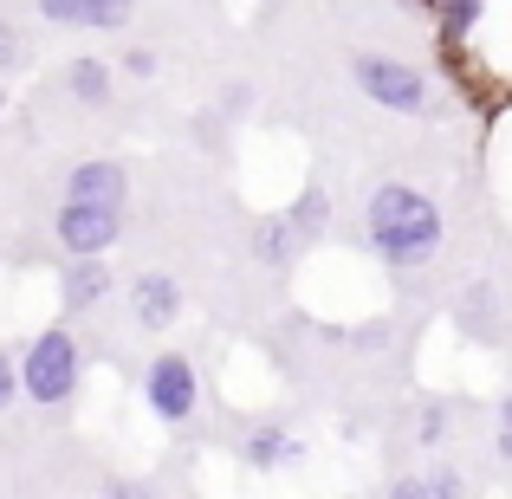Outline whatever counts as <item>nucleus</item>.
Listing matches in <instances>:
<instances>
[{
  "label": "nucleus",
  "instance_id": "1",
  "mask_svg": "<svg viewBox=\"0 0 512 499\" xmlns=\"http://www.w3.org/2000/svg\"><path fill=\"white\" fill-rule=\"evenodd\" d=\"M448 240V221H441V201L415 182H376L363 195V247L389 266V273H409V266H428Z\"/></svg>",
  "mask_w": 512,
  "mask_h": 499
},
{
  "label": "nucleus",
  "instance_id": "2",
  "mask_svg": "<svg viewBox=\"0 0 512 499\" xmlns=\"http://www.w3.org/2000/svg\"><path fill=\"white\" fill-rule=\"evenodd\" d=\"M78 383H85V344L72 337V325H46L26 337L20 350V396L33 409H72Z\"/></svg>",
  "mask_w": 512,
  "mask_h": 499
},
{
  "label": "nucleus",
  "instance_id": "3",
  "mask_svg": "<svg viewBox=\"0 0 512 499\" xmlns=\"http://www.w3.org/2000/svg\"><path fill=\"white\" fill-rule=\"evenodd\" d=\"M350 78H357V91L376 104V111H389V117H422V111H435V78H428L422 65H409V59H389V52H357V59H350Z\"/></svg>",
  "mask_w": 512,
  "mask_h": 499
},
{
  "label": "nucleus",
  "instance_id": "4",
  "mask_svg": "<svg viewBox=\"0 0 512 499\" xmlns=\"http://www.w3.org/2000/svg\"><path fill=\"white\" fill-rule=\"evenodd\" d=\"M143 409H150L163 428L195 422V409H201L195 357H182V350H156V357L143 363Z\"/></svg>",
  "mask_w": 512,
  "mask_h": 499
},
{
  "label": "nucleus",
  "instance_id": "5",
  "mask_svg": "<svg viewBox=\"0 0 512 499\" xmlns=\"http://www.w3.org/2000/svg\"><path fill=\"white\" fill-rule=\"evenodd\" d=\"M52 240H59V253H111L124 240V201L65 195V208L52 214Z\"/></svg>",
  "mask_w": 512,
  "mask_h": 499
},
{
  "label": "nucleus",
  "instance_id": "6",
  "mask_svg": "<svg viewBox=\"0 0 512 499\" xmlns=\"http://www.w3.org/2000/svg\"><path fill=\"white\" fill-rule=\"evenodd\" d=\"M104 299H111V266H104V253H65V266H59V312L78 318V312H98Z\"/></svg>",
  "mask_w": 512,
  "mask_h": 499
},
{
  "label": "nucleus",
  "instance_id": "7",
  "mask_svg": "<svg viewBox=\"0 0 512 499\" xmlns=\"http://www.w3.org/2000/svg\"><path fill=\"white\" fill-rule=\"evenodd\" d=\"M182 312H188V299H182V279L175 273H137L130 279V318H137V331H169Z\"/></svg>",
  "mask_w": 512,
  "mask_h": 499
},
{
  "label": "nucleus",
  "instance_id": "8",
  "mask_svg": "<svg viewBox=\"0 0 512 499\" xmlns=\"http://www.w3.org/2000/svg\"><path fill=\"white\" fill-rule=\"evenodd\" d=\"M299 461H305V441L286 422H253L240 435V467H253V474H286Z\"/></svg>",
  "mask_w": 512,
  "mask_h": 499
},
{
  "label": "nucleus",
  "instance_id": "9",
  "mask_svg": "<svg viewBox=\"0 0 512 499\" xmlns=\"http://www.w3.org/2000/svg\"><path fill=\"white\" fill-rule=\"evenodd\" d=\"M137 0H39V20L52 26H78V33H117L130 26Z\"/></svg>",
  "mask_w": 512,
  "mask_h": 499
},
{
  "label": "nucleus",
  "instance_id": "10",
  "mask_svg": "<svg viewBox=\"0 0 512 499\" xmlns=\"http://www.w3.org/2000/svg\"><path fill=\"white\" fill-rule=\"evenodd\" d=\"M65 195L78 201H130V169L117 156H85L65 169Z\"/></svg>",
  "mask_w": 512,
  "mask_h": 499
},
{
  "label": "nucleus",
  "instance_id": "11",
  "mask_svg": "<svg viewBox=\"0 0 512 499\" xmlns=\"http://www.w3.org/2000/svg\"><path fill=\"white\" fill-rule=\"evenodd\" d=\"M487 7H493V0H428L441 46H448V52L474 46V33H480V20H487Z\"/></svg>",
  "mask_w": 512,
  "mask_h": 499
},
{
  "label": "nucleus",
  "instance_id": "12",
  "mask_svg": "<svg viewBox=\"0 0 512 499\" xmlns=\"http://www.w3.org/2000/svg\"><path fill=\"white\" fill-rule=\"evenodd\" d=\"M253 253H260L266 266H279V273H286V266L305 253V240H299V227H292L286 214H260V221H253Z\"/></svg>",
  "mask_w": 512,
  "mask_h": 499
},
{
  "label": "nucleus",
  "instance_id": "13",
  "mask_svg": "<svg viewBox=\"0 0 512 499\" xmlns=\"http://www.w3.org/2000/svg\"><path fill=\"white\" fill-rule=\"evenodd\" d=\"M65 91H72V104H85V111H104V104H111V65L78 52V59L65 65Z\"/></svg>",
  "mask_w": 512,
  "mask_h": 499
},
{
  "label": "nucleus",
  "instance_id": "14",
  "mask_svg": "<svg viewBox=\"0 0 512 499\" xmlns=\"http://www.w3.org/2000/svg\"><path fill=\"white\" fill-rule=\"evenodd\" d=\"M286 221L299 227L305 247H312V240H325V234H331V188H325V182H305V188H299V201L286 208Z\"/></svg>",
  "mask_w": 512,
  "mask_h": 499
},
{
  "label": "nucleus",
  "instance_id": "15",
  "mask_svg": "<svg viewBox=\"0 0 512 499\" xmlns=\"http://www.w3.org/2000/svg\"><path fill=\"white\" fill-rule=\"evenodd\" d=\"M344 337H350L357 350H389V337H396V325H389V318H370V325H350Z\"/></svg>",
  "mask_w": 512,
  "mask_h": 499
},
{
  "label": "nucleus",
  "instance_id": "16",
  "mask_svg": "<svg viewBox=\"0 0 512 499\" xmlns=\"http://www.w3.org/2000/svg\"><path fill=\"white\" fill-rule=\"evenodd\" d=\"M20 402V350L0 344V409H13Z\"/></svg>",
  "mask_w": 512,
  "mask_h": 499
},
{
  "label": "nucleus",
  "instance_id": "17",
  "mask_svg": "<svg viewBox=\"0 0 512 499\" xmlns=\"http://www.w3.org/2000/svg\"><path fill=\"white\" fill-rule=\"evenodd\" d=\"M428 499H461L467 493V474H454V467H428Z\"/></svg>",
  "mask_w": 512,
  "mask_h": 499
},
{
  "label": "nucleus",
  "instance_id": "18",
  "mask_svg": "<svg viewBox=\"0 0 512 499\" xmlns=\"http://www.w3.org/2000/svg\"><path fill=\"white\" fill-rule=\"evenodd\" d=\"M247 111H253V85H247V78H234V85L221 91V117H227V124H240Z\"/></svg>",
  "mask_w": 512,
  "mask_h": 499
},
{
  "label": "nucleus",
  "instance_id": "19",
  "mask_svg": "<svg viewBox=\"0 0 512 499\" xmlns=\"http://www.w3.org/2000/svg\"><path fill=\"white\" fill-rule=\"evenodd\" d=\"M124 72H130V78H156V72H163L156 46H130V52H124Z\"/></svg>",
  "mask_w": 512,
  "mask_h": 499
},
{
  "label": "nucleus",
  "instance_id": "20",
  "mask_svg": "<svg viewBox=\"0 0 512 499\" xmlns=\"http://www.w3.org/2000/svg\"><path fill=\"white\" fill-rule=\"evenodd\" d=\"M441 435H448V415H441V409H422V415H415V441H422V448H435Z\"/></svg>",
  "mask_w": 512,
  "mask_h": 499
},
{
  "label": "nucleus",
  "instance_id": "21",
  "mask_svg": "<svg viewBox=\"0 0 512 499\" xmlns=\"http://www.w3.org/2000/svg\"><path fill=\"white\" fill-rule=\"evenodd\" d=\"M467 318L493 325V286H467Z\"/></svg>",
  "mask_w": 512,
  "mask_h": 499
},
{
  "label": "nucleus",
  "instance_id": "22",
  "mask_svg": "<svg viewBox=\"0 0 512 499\" xmlns=\"http://www.w3.org/2000/svg\"><path fill=\"white\" fill-rule=\"evenodd\" d=\"M150 480H104V499H150Z\"/></svg>",
  "mask_w": 512,
  "mask_h": 499
},
{
  "label": "nucleus",
  "instance_id": "23",
  "mask_svg": "<svg viewBox=\"0 0 512 499\" xmlns=\"http://www.w3.org/2000/svg\"><path fill=\"white\" fill-rule=\"evenodd\" d=\"M13 59H20V33H13V26L7 20H0V72H7V65Z\"/></svg>",
  "mask_w": 512,
  "mask_h": 499
},
{
  "label": "nucleus",
  "instance_id": "24",
  "mask_svg": "<svg viewBox=\"0 0 512 499\" xmlns=\"http://www.w3.org/2000/svg\"><path fill=\"white\" fill-rule=\"evenodd\" d=\"M493 448H500V461H512V422H500V435H493Z\"/></svg>",
  "mask_w": 512,
  "mask_h": 499
},
{
  "label": "nucleus",
  "instance_id": "25",
  "mask_svg": "<svg viewBox=\"0 0 512 499\" xmlns=\"http://www.w3.org/2000/svg\"><path fill=\"white\" fill-rule=\"evenodd\" d=\"M500 422H512V396H506V402H500Z\"/></svg>",
  "mask_w": 512,
  "mask_h": 499
},
{
  "label": "nucleus",
  "instance_id": "26",
  "mask_svg": "<svg viewBox=\"0 0 512 499\" xmlns=\"http://www.w3.org/2000/svg\"><path fill=\"white\" fill-rule=\"evenodd\" d=\"M0 111H7V85H0Z\"/></svg>",
  "mask_w": 512,
  "mask_h": 499
}]
</instances>
